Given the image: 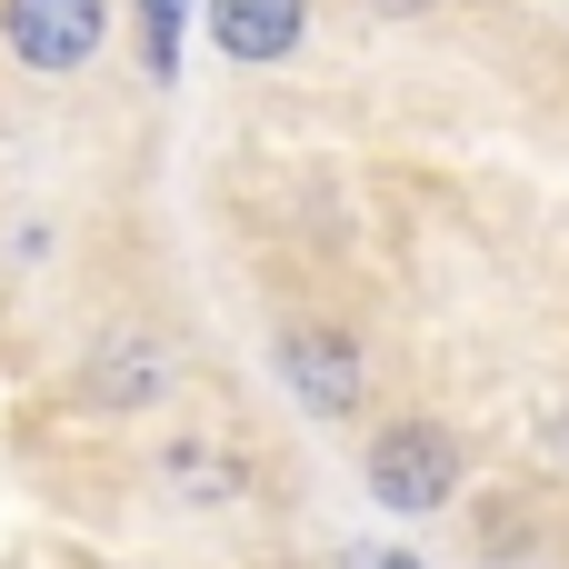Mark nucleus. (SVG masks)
<instances>
[{"label": "nucleus", "mask_w": 569, "mask_h": 569, "mask_svg": "<svg viewBox=\"0 0 569 569\" xmlns=\"http://www.w3.org/2000/svg\"><path fill=\"white\" fill-rule=\"evenodd\" d=\"M370 490H380V510L430 520V510L460 490V450H450V430H430V420L380 430V440H370Z\"/></svg>", "instance_id": "obj_1"}, {"label": "nucleus", "mask_w": 569, "mask_h": 569, "mask_svg": "<svg viewBox=\"0 0 569 569\" xmlns=\"http://www.w3.org/2000/svg\"><path fill=\"white\" fill-rule=\"evenodd\" d=\"M0 30L30 70H80L100 50V0H0Z\"/></svg>", "instance_id": "obj_2"}, {"label": "nucleus", "mask_w": 569, "mask_h": 569, "mask_svg": "<svg viewBox=\"0 0 569 569\" xmlns=\"http://www.w3.org/2000/svg\"><path fill=\"white\" fill-rule=\"evenodd\" d=\"M280 380H290L320 420H350L360 390H370V370H360V350H350L340 330H290V340H280Z\"/></svg>", "instance_id": "obj_3"}, {"label": "nucleus", "mask_w": 569, "mask_h": 569, "mask_svg": "<svg viewBox=\"0 0 569 569\" xmlns=\"http://www.w3.org/2000/svg\"><path fill=\"white\" fill-rule=\"evenodd\" d=\"M300 30H310V0H210V40L230 60H280L300 50Z\"/></svg>", "instance_id": "obj_4"}, {"label": "nucleus", "mask_w": 569, "mask_h": 569, "mask_svg": "<svg viewBox=\"0 0 569 569\" xmlns=\"http://www.w3.org/2000/svg\"><path fill=\"white\" fill-rule=\"evenodd\" d=\"M160 380H170V350H160V340H110L100 370H90V400H100V410H140Z\"/></svg>", "instance_id": "obj_5"}, {"label": "nucleus", "mask_w": 569, "mask_h": 569, "mask_svg": "<svg viewBox=\"0 0 569 569\" xmlns=\"http://www.w3.org/2000/svg\"><path fill=\"white\" fill-rule=\"evenodd\" d=\"M180 30H190V0H140V60H150V80L180 70Z\"/></svg>", "instance_id": "obj_6"}, {"label": "nucleus", "mask_w": 569, "mask_h": 569, "mask_svg": "<svg viewBox=\"0 0 569 569\" xmlns=\"http://www.w3.org/2000/svg\"><path fill=\"white\" fill-rule=\"evenodd\" d=\"M170 480L200 490V500H230V490H240V470H230L220 450H170Z\"/></svg>", "instance_id": "obj_7"}, {"label": "nucleus", "mask_w": 569, "mask_h": 569, "mask_svg": "<svg viewBox=\"0 0 569 569\" xmlns=\"http://www.w3.org/2000/svg\"><path fill=\"white\" fill-rule=\"evenodd\" d=\"M370 10H430V0H370Z\"/></svg>", "instance_id": "obj_8"}, {"label": "nucleus", "mask_w": 569, "mask_h": 569, "mask_svg": "<svg viewBox=\"0 0 569 569\" xmlns=\"http://www.w3.org/2000/svg\"><path fill=\"white\" fill-rule=\"evenodd\" d=\"M370 569H420V560H370Z\"/></svg>", "instance_id": "obj_9"}]
</instances>
